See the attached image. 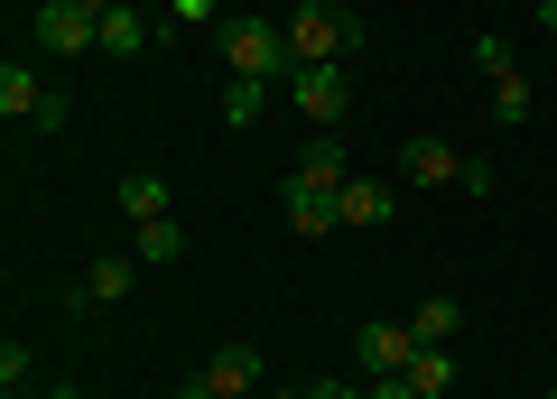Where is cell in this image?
<instances>
[{
  "mask_svg": "<svg viewBox=\"0 0 557 399\" xmlns=\"http://www.w3.org/2000/svg\"><path fill=\"white\" fill-rule=\"evenodd\" d=\"M214 57L233 65L242 84H288V75H298L288 28H278V20H223V28H214Z\"/></svg>",
  "mask_w": 557,
  "mask_h": 399,
  "instance_id": "obj_1",
  "label": "cell"
},
{
  "mask_svg": "<svg viewBox=\"0 0 557 399\" xmlns=\"http://www.w3.org/2000/svg\"><path fill=\"white\" fill-rule=\"evenodd\" d=\"M399 186H465V196H493V159H465L437 130H409L399 140Z\"/></svg>",
  "mask_w": 557,
  "mask_h": 399,
  "instance_id": "obj_2",
  "label": "cell"
},
{
  "mask_svg": "<svg viewBox=\"0 0 557 399\" xmlns=\"http://www.w3.org/2000/svg\"><path fill=\"white\" fill-rule=\"evenodd\" d=\"M278 28H288V57H298V65H344L362 47V20H354V10H335V0H298Z\"/></svg>",
  "mask_w": 557,
  "mask_h": 399,
  "instance_id": "obj_3",
  "label": "cell"
},
{
  "mask_svg": "<svg viewBox=\"0 0 557 399\" xmlns=\"http://www.w3.org/2000/svg\"><path fill=\"white\" fill-rule=\"evenodd\" d=\"M28 38H38L47 57H102V20L75 10V0H38V10H28Z\"/></svg>",
  "mask_w": 557,
  "mask_h": 399,
  "instance_id": "obj_4",
  "label": "cell"
},
{
  "mask_svg": "<svg viewBox=\"0 0 557 399\" xmlns=\"http://www.w3.org/2000/svg\"><path fill=\"white\" fill-rule=\"evenodd\" d=\"M409 362H418V335L399 316H362L354 325V372L362 381H391V372H409Z\"/></svg>",
  "mask_w": 557,
  "mask_h": 399,
  "instance_id": "obj_5",
  "label": "cell"
},
{
  "mask_svg": "<svg viewBox=\"0 0 557 399\" xmlns=\"http://www.w3.org/2000/svg\"><path fill=\"white\" fill-rule=\"evenodd\" d=\"M0 112H10V121H38V130H57V121H65V93H57V84H47L28 57H10V65H0Z\"/></svg>",
  "mask_w": 557,
  "mask_h": 399,
  "instance_id": "obj_6",
  "label": "cell"
},
{
  "mask_svg": "<svg viewBox=\"0 0 557 399\" xmlns=\"http://www.w3.org/2000/svg\"><path fill=\"white\" fill-rule=\"evenodd\" d=\"M288 102L307 112V130H335V121L354 112V75H344V65H298V75H288Z\"/></svg>",
  "mask_w": 557,
  "mask_h": 399,
  "instance_id": "obj_7",
  "label": "cell"
},
{
  "mask_svg": "<svg viewBox=\"0 0 557 399\" xmlns=\"http://www.w3.org/2000/svg\"><path fill=\"white\" fill-rule=\"evenodd\" d=\"M278 223H288L298 241H325V233H344L335 196H325V186H307V177H288V186H278Z\"/></svg>",
  "mask_w": 557,
  "mask_h": 399,
  "instance_id": "obj_8",
  "label": "cell"
},
{
  "mask_svg": "<svg viewBox=\"0 0 557 399\" xmlns=\"http://www.w3.org/2000/svg\"><path fill=\"white\" fill-rule=\"evenodd\" d=\"M139 288V251H102L94 270H84V288H75V307H121Z\"/></svg>",
  "mask_w": 557,
  "mask_h": 399,
  "instance_id": "obj_9",
  "label": "cell"
},
{
  "mask_svg": "<svg viewBox=\"0 0 557 399\" xmlns=\"http://www.w3.org/2000/svg\"><path fill=\"white\" fill-rule=\"evenodd\" d=\"M205 390H214V399H251L260 390V344H223V353H205Z\"/></svg>",
  "mask_w": 557,
  "mask_h": 399,
  "instance_id": "obj_10",
  "label": "cell"
},
{
  "mask_svg": "<svg viewBox=\"0 0 557 399\" xmlns=\"http://www.w3.org/2000/svg\"><path fill=\"white\" fill-rule=\"evenodd\" d=\"M131 251H139V270H177V260H186V223H177V214L131 223Z\"/></svg>",
  "mask_w": 557,
  "mask_h": 399,
  "instance_id": "obj_11",
  "label": "cell"
},
{
  "mask_svg": "<svg viewBox=\"0 0 557 399\" xmlns=\"http://www.w3.org/2000/svg\"><path fill=\"white\" fill-rule=\"evenodd\" d=\"M288 177H307V186H325V196H344V177H354V167H344V140H335V130H317V140L298 149V167H288Z\"/></svg>",
  "mask_w": 557,
  "mask_h": 399,
  "instance_id": "obj_12",
  "label": "cell"
},
{
  "mask_svg": "<svg viewBox=\"0 0 557 399\" xmlns=\"http://www.w3.org/2000/svg\"><path fill=\"white\" fill-rule=\"evenodd\" d=\"M112 204H121L131 223H159V214H168V177H159V167H131V177L112 186Z\"/></svg>",
  "mask_w": 557,
  "mask_h": 399,
  "instance_id": "obj_13",
  "label": "cell"
},
{
  "mask_svg": "<svg viewBox=\"0 0 557 399\" xmlns=\"http://www.w3.org/2000/svg\"><path fill=\"white\" fill-rule=\"evenodd\" d=\"M335 214H344V223H362V233H372V223H391V186H381V177H344Z\"/></svg>",
  "mask_w": 557,
  "mask_h": 399,
  "instance_id": "obj_14",
  "label": "cell"
},
{
  "mask_svg": "<svg viewBox=\"0 0 557 399\" xmlns=\"http://www.w3.org/2000/svg\"><path fill=\"white\" fill-rule=\"evenodd\" d=\"M409 390H418V399H446V390H456V344H418Z\"/></svg>",
  "mask_w": 557,
  "mask_h": 399,
  "instance_id": "obj_15",
  "label": "cell"
},
{
  "mask_svg": "<svg viewBox=\"0 0 557 399\" xmlns=\"http://www.w3.org/2000/svg\"><path fill=\"white\" fill-rule=\"evenodd\" d=\"M409 335H418V344H456V335H465V307H456V298H418V307H409Z\"/></svg>",
  "mask_w": 557,
  "mask_h": 399,
  "instance_id": "obj_16",
  "label": "cell"
},
{
  "mask_svg": "<svg viewBox=\"0 0 557 399\" xmlns=\"http://www.w3.org/2000/svg\"><path fill=\"white\" fill-rule=\"evenodd\" d=\"M149 38H159V20H149V10H112V20H102V57H139Z\"/></svg>",
  "mask_w": 557,
  "mask_h": 399,
  "instance_id": "obj_17",
  "label": "cell"
},
{
  "mask_svg": "<svg viewBox=\"0 0 557 399\" xmlns=\"http://www.w3.org/2000/svg\"><path fill=\"white\" fill-rule=\"evenodd\" d=\"M530 112H539V84L520 75V65H511V75H493V121H511V130H520Z\"/></svg>",
  "mask_w": 557,
  "mask_h": 399,
  "instance_id": "obj_18",
  "label": "cell"
},
{
  "mask_svg": "<svg viewBox=\"0 0 557 399\" xmlns=\"http://www.w3.org/2000/svg\"><path fill=\"white\" fill-rule=\"evenodd\" d=\"M260 102H270V84H242V75H223V121H233V130H251V121H260Z\"/></svg>",
  "mask_w": 557,
  "mask_h": 399,
  "instance_id": "obj_19",
  "label": "cell"
},
{
  "mask_svg": "<svg viewBox=\"0 0 557 399\" xmlns=\"http://www.w3.org/2000/svg\"><path fill=\"white\" fill-rule=\"evenodd\" d=\"M28 381H38V362L20 344H0V399H28Z\"/></svg>",
  "mask_w": 557,
  "mask_h": 399,
  "instance_id": "obj_20",
  "label": "cell"
},
{
  "mask_svg": "<svg viewBox=\"0 0 557 399\" xmlns=\"http://www.w3.org/2000/svg\"><path fill=\"white\" fill-rule=\"evenodd\" d=\"M511 65H520V57H511V38H493V28H483V38H474V75L493 84V75H511Z\"/></svg>",
  "mask_w": 557,
  "mask_h": 399,
  "instance_id": "obj_21",
  "label": "cell"
},
{
  "mask_svg": "<svg viewBox=\"0 0 557 399\" xmlns=\"http://www.w3.org/2000/svg\"><path fill=\"white\" fill-rule=\"evenodd\" d=\"M168 20H186V28H223V0H168Z\"/></svg>",
  "mask_w": 557,
  "mask_h": 399,
  "instance_id": "obj_22",
  "label": "cell"
},
{
  "mask_svg": "<svg viewBox=\"0 0 557 399\" xmlns=\"http://www.w3.org/2000/svg\"><path fill=\"white\" fill-rule=\"evenodd\" d=\"M307 390H317V399H372L362 381H307Z\"/></svg>",
  "mask_w": 557,
  "mask_h": 399,
  "instance_id": "obj_23",
  "label": "cell"
},
{
  "mask_svg": "<svg viewBox=\"0 0 557 399\" xmlns=\"http://www.w3.org/2000/svg\"><path fill=\"white\" fill-rule=\"evenodd\" d=\"M372 399H418V390H409V372H391V381H372Z\"/></svg>",
  "mask_w": 557,
  "mask_h": 399,
  "instance_id": "obj_24",
  "label": "cell"
},
{
  "mask_svg": "<svg viewBox=\"0 0 557 399\" xmlns=\"http://www.w3.org/2000/svg\"><path fill=\"white\" fill-rule=\"evenodd\" d=\"M75 10H94V20H112V10H149V0H75Z\"/></svg>",
  "mask_w": 557,
  "mask_h": 399,
  "instance_id": "obj_25",
  "label": "cell"
},
{
  "mask_svg": "<svg viewBox=\"0 0 557 399\" xmlns=\"http://www.w3.org/2000/svg\"><path fill=\"white\" fill-rule=\"evenodd\" d=\"M260 399H317V390H307V381H278V390H260Z\"/></svg>",
  "mask_w": 557,
  "mask_h": 399,
  "instance_id": "obj_26",
  "label": "cell"
},
{
  "mask_svg": "<svg viewBox=\"0 0 557 399\" xmlns=\"http://www.w3.org/2000/svg\"><path fill=\"white\" fill-rule=\"evenodd\" d=\"M177 399H214V390H205V372H186V381H177Z\"/></svg>",
  "mask_w": 557,
  "mask_h": 399,
  "instance_id": "obj_27",
  "label": "cell"
},
{
  "mask_svg": "<svg viewBox=\"0 0 557 399\" xmlns=\"http://www.w3.org/2000/svg\"><path fill=\"white\" fill-rule=\"evenodd\" d=\"M539 28H548V47H557V0H539Z\"/></svg>",
  "mask_w": 557,
  "mask_h": 399,
  "instance_id": "obj_28",
  "label": "cell"
},
{
  "mask_svg": "<svg viewBox=\"0 0 557 399\" xmlns=\"http://www.w3.org/2000/svg\"><path fill=\"white\" fill-rule=\"evenodd\" d=\"M548 399H557V390H548Z\"/></svg>",
  "mask_w": 557,
  "mask_h": 399,
  "instance_id": "obj_29",
  "label": "cell"
}]
</instances>
